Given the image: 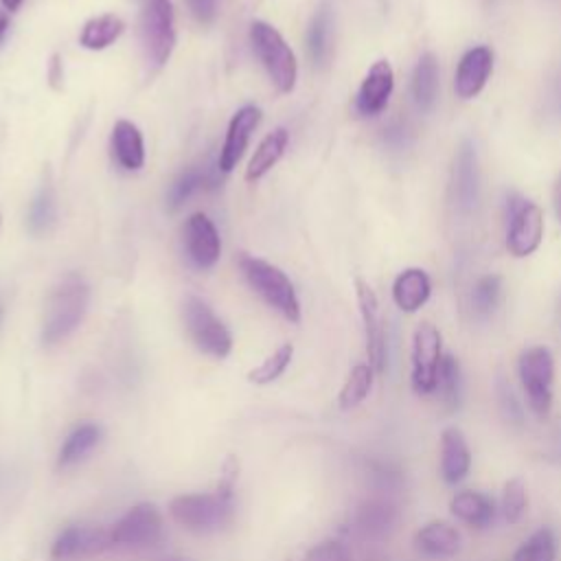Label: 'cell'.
I'll return each mask as SVG.
<instances>
[{"label": "cell", "instance_id": "cell-1", "mask_svg": "<svg viewBox=\"0 0 561 561\" xmlns=\"http://www.w3.org/2000/svg\"><path fill=\"white\" fill-rule=\"evenodd\" d=\"M88 305H90L88 283L75 272L66 274L48 296L44 322H42V344L55 346L64 342L83 322Z\"/></svg>", "mask_w": 561, "mask_h": 561}, {"label": "cell", "instance_id": "cell-2", "mask_svg": "<svg viewBox=\"0 0 561 561\" xmlns=\"http://www.w3.org/2000/svg\"><path fill=\"white\" fill-rule=\"evenodd\" d=\"M239 270L250 289L261 296L265 305L276 309L285 320L300 322V300L289 276L274 263L245 254H239Z\"/></svg>", "mask_w": 561, "mask_h": 561}, {"label": "cell", "instance_id": "cell-3", "mask_svg": "<svg viewBox=\"0 0 561 561\" xmlns=\"http://www.w3.org/2000/svg\"><path fill=\"white\" fill-rule=\"evenodd\" d=\"M250 46L267 72L272 85L280 94H289L296 88L298 79V61L291 46L278 33L276 26L263 20H254L250 24Z\"/></svg>", "mask_w": 561, "mask_h": 561}, {"label": "cell", "instance_id": "cell-4", "mask_svg": "<svg viewBox=\"0 0 561 561\" xmlns=\"http://www.w3.org/2000/svg\"><path fill=\"white\" fill-rule=\"evenodd\" d=\"M232 497L221 493H182L169 502V515L191 533H213L232 519Z\"/></svg>", "mask_w": 561, "mask_h": 561}, {"label": "cell", "instance_id": "cell-5", "mask_svg": "<svg viewBox=\"0 0 561 561\" xmlns=\"http://www.w3.org/2000/svg\"><path fill=\"white\" fill-rule=\"evenodd\" d=\"M182 316H184V327L188 331V337L202 353L215 359H224L230 355L232 333L206 300L197 296H188L184 300Z\"/></svg>", "mask_w": 561, "mask_h": 561}, {"label": "cell", "instance_id": "cell-6", "mask_svg": "<svg viewBox=\"0 0 561 561\" xmlns=\"http://www.w3.org/2000/svg\"><path fill=\"white\" fill-rule=\"evenodd\" d=\"M517 375L524 388L528 408L539 416H548L552 410V383H554V357L548 346H530L522 351L517 359Z\"/></svg>", "mask_w": 561, "mask_h": 561}, {"label": "cell", "instance_id": "cell-7", "mask_svg": "<svg viewBox=\"0 0 561 561\" xmlns=\"http://www.w3.org/2000/svg\"><path fill=\"white\" fill-rule=\"evenodd\" d=\"M140 42L147 59L160 68L175 48V22L171 0H145L138 20Z\"/></svg>", "mask_w": 561, "mask_h": 561}, {"label": "cell", "instance_id": "cell-8", "mask_svg": "<svg viewBox=\"0 0 561 561\" xmlns=\"http://www.w3.org/2000/svg\"><path fill=\"white\" fill-rule=\"evenodd\" d=\"M162 537V515L151 502H140L127 508L112 526V548H145Z\"/></svg>", "mask_w": 561, "mask_h": 561}, {"label": "cell", "instance_id": "cell-9", "mask_svg": "<svg viewBox=\"0 0 561 561\" xmlns=\"http://www.w3.org/2000/svg\"><path fill=\"white\" fill-rule=\"evenodd\" d=\"M443 362V337L440 331L421 322L412 337V388L419 394H432L438 386V370Z\"/></svg>", "mask_w": 561, "mask_h": 561}, {"label": "cell", "instance_id": "cell-10", "mask_svg": "<svg viewBox=\"0 0 561 561\" xmlns=\"http://www.w3.org/2000/svg\"><path fill=\"white\" fill-rule=\"evenodd\" d=\"M506 248L513 256L522 259L533 254L543 239V213L537 204L524 197H511L506 204Z\"/></svg>", "mask_w": 561, "mask_h": 561}, {"label": "cell", "instance_id": "cell-11", "mask_svg": "<svg viewBox=\"0 0 561 561\" xmlns=\"http://www.w3.org/2000/svg\"><path fill=\"white\" fill-rule=\"evenodd\" d=\"M182 248L188 263L197 270H210L221 256V237L215 221L197 210L182 226Z\"/></svg>", "mask_w": 561, "mask_h": 561}, {"label": "cell", "instance_id": "cell-12", "mask_svg": "<svg viewBox=\"0 0 561 561\" xmlns=\"http://www.w3.org/2000/svg\"><path fill=\"white\" fill-rule=\"evenodd\" d=\"M112 548L110 528L92 524L66 526L50 543L53 561H81Z\"/></svg>", "mask_w": 561, "mask_h": 561}, {"label": "cell", "instance_id": "cell-13", "mask_svg": "<svg viewBox=\"0 0 561 561\" xmlns=\"http://www.w3.org/2000/svg\"><path fill=\"white\" fill-rule=\"evenodd\" d=\"M355 296H357V307H359L364 333H366L368 364L375 368V373H383L388 364V348H386V329H383L377 294L366 280L355 278Z\"/></svg>", "mask_w": 561, "mask_h": 561}, {"label": "cell", "instance_id": "cell-14", "mask_svg": "<svg viewBox=\"0 0 561 561\" xmlns=\"http://www.w3.org/2000/svg\"><path fill=\"white\" fill-rule=\"evenodd\" d=\"M261 118H263L261 107L252 105V103L239 107L232 114V118L228 121V127H226V136H224L219 156H217V167L221 173H230L239 164Z\"/></svg>", "mask_w": 561, "mask_h": 561}, {"label": "cell", "instance_id": "cell-15", "mask_svg": "<svg viewBox=\"0 0 561 561\" xmlns=\"http://www.w3.org/2000/svg\"><path fill=\"white\" fill-rule=\"evenodd\" d=\"M394 90V72L392 66L386 59L375 61L355 96V110L359 116H377L383 112V107L390 101V94Z\"/></svg>", "mask_w": 561, "mask_h": 561}, {"label": "cell", "instance_id": "cell-16", "mask_svg": "<svg viewBox=\"0 0 561 561\" xmlns=\"http://www.w3.org/2000/svg\"><path fill=\"white\" fill-rule=\"evenodd\" d=\"M493 70V50L489 46H473L469 48L456 68L454 90L460 99L469 101L482 92Z\"/></svg>", "mask_w": 561, "mask_h": 561}, {"label": "cell", "instance_id": "cell-17", "mask_svg": "<svg viewBox=\"0 0 561 561\" xmlns=\"http://www.w3.org/2000/svg\"><path fill=\"white\" fill-rule=\"evenodd\" d=\"M480 175H478V156L469 140H465L454 158L451 169V193L454 204L460 213H469L476 208L478 202V188H480Z\"/></svg>", "mask_w": 561, "mask_h": 561}, {"label": "cell", "instance_id": "cell-18", "mask_svg": "<svg viewBox=\"0 0 561 561\" xmlns=\"http://www.w3.org/2000/svg\"><path fill=\"white\" fill-rule=\"evenodd\" d=\"M471 469V449L460 427L449 425L440 432V478L445 484H458Z\"/></svg>", "mask_w": 561, "mask_h": 561}, {"label": "cell", "instance_id": "cell-19", "mask_svg": "<svg viewBox=\"0 0 561 561\" xmlns=\"http://www.w3.org/2000/svg\"><path fill=\"white\" fill-rule=\"evenodd\" d=\"M412 543H414V550L423 557L447 559V557H456L460 552L462 537L456 526H451L443 519H434V522L423 524L414 533Z\"/></svg>", "mask_w": 561, "mask_h": 561}, {"label": "cell", "instance_id": "cell-20", "mask_svg": "<svg viewBox=\"0 0 561 561\" xmlns=\"http://www.w3.org/2000/svg\"><path fill=\"white\" fill-rule=\"evenodd\" d=\"M399 519L397 506L388 497H368L353 513V528L366 539L386 537Z\"/></svg>", "mask_w": 561, "mask_h": 561}, {"label": "cell", "instance_id": "cell-21", "mask_svg": "<svg viewBox=\"0 0 561 561\" xmlns=\"http://www.w3.org/2000/svg\"><path fill=\"white\" fill-rule=\"evenodd\" d=\"M110 147L116 164L125 171H140L145 167V138L136 123L121 118L112 127Z\"/></svg>", "mask_w": 561, "mask_h": 561}, {"label": "cell", "instance_id": "cell-22", "mask_svg": "<svg viewBox=\"0 0 561 561\" xmlns=\"http://www.w3.org/2000/svg\"><path fill=\"white\" fill-rule=\"evenodd\" d=\"M449 511L456 519L473 528H486L493 524L500 508L495 500L482 491H460L449 500Z\"/></svg>", "mask_w": 561, "mask_h": 561}, {"label": "cell", "instance_id": "cell-23", "mask_svg": "<svg viewBox=\"0 0 561 561\" xmlns=\"http://www.w3.org/2000/svg\"><path fill=\"white\" fill-rule=\"evenodd\" d=\"M430 294H432V283L421 267L403 270L392 283V300L405 313L419 311L427 302Z\"/></svg>", "mask_w": 561, "mask_h": 561}, {"label": "cell", "instance_id": "cell-24", "mask_svg": "<svg viewBox=\"0 0 561 561\" xmlns=\"http://www.w3.org/2000/svg\"><path fill=\"white\" fill-rule=\"evenodd\" d=\"M289 145V131L285 127H276L272 129L254 149L252 158L248 160V167H245V182H259L265 173H270L276 162L283 158L285 149Z\"/></svg>", "mask_w": 561, "mask_h": 561}, {"label": "cell", "instance_id": "cell-25", "mask_svg": "<svg viewBox=\"0 0 561 561\" xmlns=\"http://www.w3.org/2000/svg\"><path fill=\"white\" fill-rule=\"evenodd\" d=\"M125 31V22L114 13H101L83 22L79 33V44L85 50H105Z\"/></svg>", "mask_w": 561, "mask_h": 561}, {"label": "cell", "instance_id": "cell-26", "mask_svg": "<svg viewBox=\"0 0 561 561\" xmlns=\"http://www.w3.org/2000/svg\"><path fill=\"white\" fill-rule=\"evenodd\" d=\"M101 427L96 423L77 425L64 440L57 454V469H68L83 460L101 440Z\"/></svg>", "mask_w": 561, "mask_h": 561}, {"label": "cell", "instance_id": "cell-27", "mask_svg": "<svg viewBox=\"0 0 561 561\" xmlns=\"http://www.w3.org/2000/svg\"><path fill=\"white\" fill-rule=\"evenodd\" d=\"M438 94V61L432 53H423L412 72V96L421 112H430Z\"/></svg>", "mask_w": 561, "mask_h": 561}, {"label": "cell", "instance_id": "cell-28", "mask_svg": "<svg viewBox=\"0 0 561 561\" xmlns=\"http://www.w3.org/2000/svg\"><path fill=\"white\" fill-rule=\"evenodd\" d=\"M206 186H217V178L206 167H188L178 173V178L171 182L167 191V208L178 210L186 204V199Z\"/></svg>", "mask_w": 561, "mask_h": 561}, {"label": "cell", "instance_id": "cell-29", "mask_svg": "<svg viewBox=\"0 0 561 561\" xmlns=\"http://www.w3.org/2000/svg\"><path fill=\"white\" fill-rule=\"evenodd\" d=\"M331 11L320 7L307 28V53L316 66H324L331 55Z\"/></svg>", "mask_w": 561, "mask_h": 561}, {"label": "cell", "instance_id": "cell-30", "mask_svg": "<svg viewBox=\"0 0 561 561\" xmlns=\"http://www.w3.org/2000/svg\"><path fill=\"white\" fill-rule=\"evenodd\" d=\"M373 379H375V368L370 364H355L337 394L340 410L357 408L370 394Z\"/></svg>", "mask_w": 561, "mask_h": 561}, {"label": "cell", "instance_id": "cell-31", "mask_svg": "<svg viewBox=\"0 0 561 561\" xmlns=\"http://www.w3.org/2000/svg\"><path fill=\"white\" fill-rule=\"evenodd\" d=\"M436 392H438L443 405L449 412L460 408V401H462V370H460V364L454 355H443Z\"/></svg>", "mask_w": 561, "mask_h": 561}, {"label": "cell", "instance_id": "cell-32", "mask_svg": "<svg viewBox=\"0 0 561 561\" xmlns=\"http://www.w3.org/2000/svg\"><path fill=\"white\" fill-rule=\"evenodd\" d=\"M511 561H557V537L552 528L541 526L515 550Z\"/></svg>", "mask_w": 561, "mask_h": 561}, {"label": "cell", "instance_id": "cell-33", "mask_svg": "<svg viewBox=\"0 0 561 561\" xmlns=\"http://www.w3.org/2000/svg\"><path fill=\"white\" fill-rule=\"evenodd\" d=\"M291 359H294V344L285 342L248 373V381L254 386H267V383L276 381L289 368Z\"/></svg>", "mask_w": 561, "mask_h": 561}, {"label": "cell", "instance_id": "cell-34", "mask_svg": "<svg viewBox=\"0 0 561 561\" xmlns=\"http://www.w3.org/2000/svg\"><path fill=\"white\" fill-rule=\"evenodd\" d=\"M528 508V491L522 478H511L504 482L500 497V513L506 524H517Z\"/></svg>", "mask_w": 561, "mask_h": 561}, {"label": "cell", "instance_id": "cell-35", "mask_svg": "<svg viewBox=\"0 0 561 561\" xmlns=\"http://www.w3.org/2000/svg\"><path fill=\"white\" fill-rule=\"evenodd\" d=\"M55 197H53V191L48 186L39 188V193L33 197L31 202V208H28V230L33 234H44L50 230V226L55 224Z\"/></svg>", "mask_w": 561, "mask_h": 561}, {"label": "cell", "instance_id": "cell-36", "mask_svg": "<svg viewBox=\"0 0 561 561\" xmlns=\"http://www.w3.org/2000/svg\"><path fill=\"white\" fill-rule=\"evenodd\" d=\"M495 399H497V410H500V416L504 419V423L513 430H519L524 427L526 423V412H524V405L522 401L517 399L513 386L504 379V377H497V383H495Z\"/></svg>", "mask_w": 561, "mask_h": 561}, {"label": "cell", "instance_id": "cell-37", "mask_svg": "<svg viewBox=\"0 0 561 561\" xmlns=\"http://www.w3.org/2000/svg\"><path fill=\"white\" fill-rule=\"evenodd\" d=\"M500 294H502V280L500 276H493V274H486L482 276L473 289H471V305H473V311L478 316H491L500 302Z\"/></svg>", "mask_w": 561, "mask_h": 561}, {"label": "cell", "instance_id": "cell-38", "mask_svg": "<svg viewBox=\"0 0 561 561\" xmlns=\"http://www.w3.org/2000/svg\"><path fill=\"white\" fill-rule=\"evenodd\" d=\"M305 561H353V552L340 539H324L307 550Z\"/></svg>", "mask_w": 561, "mask_h": 561}, {"label": "cell", "instance_id": "cell-39", "mask_svg": "<svg viewBox=\"0 0 561 561\" xmlns=\"http://www.w3.org/2000/svg\"><path fill=\"white\" fill-rule=\"evenodd\" d=\"M368 476H370L373 484L381 491H390V489H397L401 484V471L394 469L388 462H370L368 465Z\"/></svg>", "mask_w": 561, "mask_h": 561}, {"label": "cell", "instance_id": "cell-40", "mask_svg": "<svg viewBox=\"0 0 561 561\" xmlns=\"http://www.w3.org/2000/svg\"><path fill=\"white\" fill-rule=\"evenodd\" d=\"M186 7L197 24L208 26L215 22L219 11V0H186Z\"/></svg>", "mask_w": 561, "mask_h": 561}, {"label": "cell", "instance_id": "cell-41", "mask_svg": "<svg viewBox=\"0 0 561 561\" xmlns=\"http://www.w3.org/2000/svg\"><path fill=\"white\" fill-rule=\"evenodd\" d=\"M410 140H412V134H410V127H408L403 121H392V123L383 129V142L390 145V147H394V149L405 147Z\"/></svg>", "mask_w": 561, "mask_h": 561}, {"label": "cell", "instance_id": "cell-42", "mask_svg": "<svg viewBox=\"0 0 561 561\" xmlns=\"http://www.w3.org/2000/svg\"><path fill=\"white\" fill-rule=\"evenodd\" d=\"M546 458L561 465V423L552 430L548 447H546Z\"/></svg>", "mask_w": 561, "mask_h": 561}, {"label": "cell", "instance_id": "cell-43", "mask_svg": "<svg viewBox=\"0 0 561 561\" xmlns=\"http://www.w3.org/2000/svg\"><path fill=\"white\" fill-rule=\"evenodd\" d=\"M550 105L557 116H561V72L557 75L552 88H550Z\"/></svg>", "mask_w": 561, "mask_h": 561}, {"label": "cell", "instance_id": "cell-44", "mask_svg": "<svg viewBox=\"0 0 561 561\" xmlns=\"http://www.w3.org/2000/svg\"><path fill=\"white\" fill-rule=\"evenodd\" d=\"M7 33H9V13L4 9H0V44L4 42Z\"/></svg>", "mask_w": 561, "mask_h": 561}, {"label": "cell", "instance_id": "cell-45", "mask_svg": "<svg viewBox=\"0 0 561 561\" xmlns=\"http://www.w3.org/2000/svg\"><path fill=\"white\" fill-rule=\"evenodd\" d=\"M22 2H24V0H0V4H2V9H4L7 13H15V11L22 7Z\"/></svg>", "mask_w": 561, "mask_h": 561}, {"label": "cell", "instance_id": "cell-46", "mask_svg": "<svg viewBox=\"0 0 561 561\" xmlns=\"http://www.w3.org/2000/svg\"><path fill=\"white\" fill-rule=\"evenodd\" d=\"M554 210H557V217L561 219V178H559V182L554 186Z\"/></svg>", "mask_w": 561, "mask_h": 561}, {"label": "cell", "instance_id": "cell-47", "mask_svg": "<svg viewBox=\"0 0 561 561\" xmlns=\"http://www.w3.org/2000/svg\"><path fill=\"white\" fill-rule=\"evenodd\" d=\"M2 318H4V305H2V300H0V324H2Z\"/></svg>", "mask_w": 561, "mask_h": 561}, {"label": "cell", "instance_id": "cell-48", "mask_svg": "<svg viewBox=\"0 0 561 561\" xmlns=\"http://www.w3.org/2000/svg\"><path fill=\"white\" fill-rule=\"evenodd\" d=\"M167 561H182V559H167Z\"/></svg>", "mask_w": 561, "mask_h": 561}, {"label": "cell", "instance_id": "cell-49", "mask_svg": "<svg viewBox=\"0 0 561 561\" xmlns=\"http://www.w3.org/2000/svg\"><path fill=\"white\" fill-rule=\"evenodd\" d=\"M0 224H2V217H0Z\"/></svg>", "mask_w": 561, "mask_h": 561}]
</instances>
